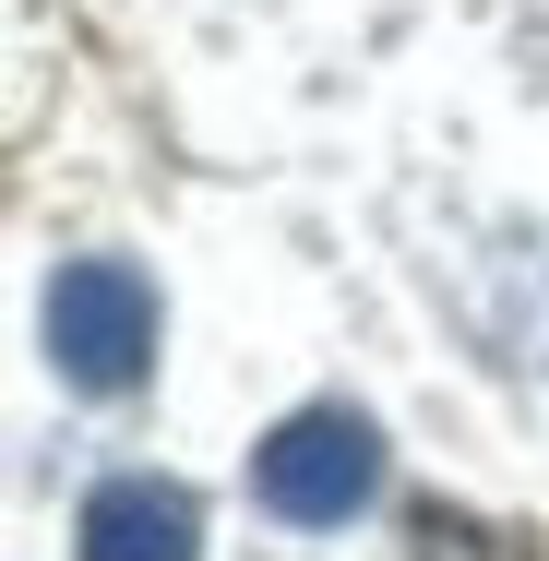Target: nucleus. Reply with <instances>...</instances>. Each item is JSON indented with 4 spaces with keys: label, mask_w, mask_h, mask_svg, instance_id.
Returning <instances> with one entry per match:
<instances>
[{
    "label": "nucleus",
    "mask_w": 549,
    "mask_h": 561,
    "mask_svg": "<svg viewBox=\"0 0 549 561\" xmlns=\"http://www.w3.org/2000/svg\"><path fill=\"white\" fill-rule=\"evenodd\" d=\"M48 358L72 394H131L156 370V287L119 263V251H84L48 275Z\"/></svg>",
    "instance_id": "obj_1"
},
{
    "label": "nucleus",
    "mask_w": 549,
    "mask_h": 561,
    "mask_svg": "<svg viewBox=\"0 0 549 561\" xmlns=\"http://www.w3.org/2000/svg\"><path fill=\"white\" fill-rule=\"evenodd\" d=\"M251 490H263V514H287V526H346V514L382 490V431H370L358 407H299L275 443L251 454Z\"/></svg>",
    "instance_id": "obj_2"
},
{
    "label": "nucleus",
    "mask_w": 549,
    "mask_h": 561,
    "mask_svg": "<svg viewBox=\"0 0 549 561\" xmlns=\"http://www.w3.org/2000/svg\"><path fill=\"white\" fill-rule=\"evenodd\" d=\"M84 561H204V502L180 478H108L84 502Z\"/></svg>",
    "instance_id": "obj_3"
},
{
    "label": "nucleus",
    "mask_w": 549,
    "mask_h": 561,
    "mask_svg": "<svg viewBox=\"0 0 549 561\" xmlns=\"http://www.w3.org/2000/svg\"><path fill=\"white\" fill-rule=\"evenodd\" d=\"M419 561H549V550H526V538H502V526H478V514H419Z\"/></svg>",
    "instance_id": "obj_4"
}]
</instances>
